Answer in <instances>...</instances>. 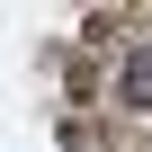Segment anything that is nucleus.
Here are the masks:
<instances>
[{"label": "nucleus", "instance_id": "nucleus-1", "mask_svg": "<svg viewBox=\"0 0 152 152\" xmlns=\"http://www.w3.org/2000/svg\"><path fill=\"white\" fill-rule=\"evenodd\" d=\"M116 99H125V107H152V54H125V72H116Z\"/></svg>", "mask_w": 152, "mask_h": 152}]
</instances>
